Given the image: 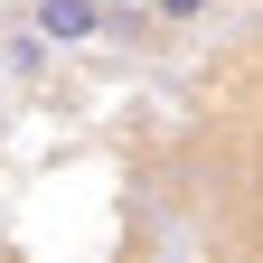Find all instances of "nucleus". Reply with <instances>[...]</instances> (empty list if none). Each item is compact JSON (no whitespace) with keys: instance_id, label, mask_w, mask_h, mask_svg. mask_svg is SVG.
Returning <instances> with one entry per match:
<instances>
[{"instance_id":"obj_1","label":"nucleus","mask_w":263,"mask_h":263,"mask_svg":"<svg viewBox=\"0 0 263 263\" xmlns=\"http://www.w3.org/2000/svg\"><path fill=\"white\" fill-rule=\"evenodd\" d=\"M19 19L47 47H104L113 38V0H19Z\"/></svg>"},{"instance_id":"obj_2","label":"nucleus","mask_w":263,"mask_h":263,"mask_svg":"<svg viewBox=\"0 0 263 263\" xmlns=\"http://www.w3.org/2000/svg\"><path fill=\"white\" fill-rule=\"evenodd\" d=\"M141 10H151V28H170V38H179V28H207L226 0H141Z\"/></svg>"},{"instance_id":"obj_3","label":"nucleus","mask_w":263,"mask_h":263,"mask_svg":"<svg viewBox=\"0 0 263 263\" xmlns=\"http://www.w3.org/2000/svg\"><path fill=\"white\" fill-rule=\"evenodd\" d=\"M0 66H10V76H47V38H38V28H10V47H0Z\"/></svg>"}]
</instances>
